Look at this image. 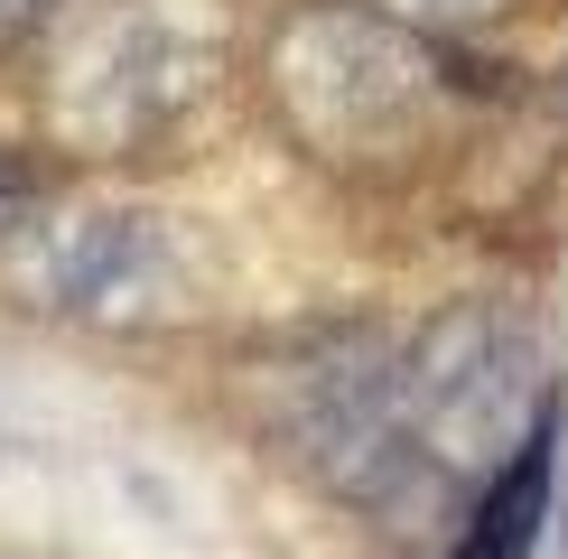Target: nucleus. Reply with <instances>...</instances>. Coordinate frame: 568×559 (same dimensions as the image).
Listing matches in <instances>:
<instances>
[{
	"mask_svg": "<svg viewBox=\"0 0 568 559\" xmlns=\"http://www.w3.org/2000/svg\"><path fill=\"white\" fill-rule=\"evenodd\" d=\"M271 93L317 159L392 169V159H419V140L438 131L447 65H438L429 29L373 10V0H326V10L280 29Z\"/></svg>",
	"mask_w": 568,
	"mask_h": 559,
	"instance_id": "f257e3e1",
	"label": "nucleus"
},
{
	"mask_svg": "<svg viewBox=\"0 0 568 559\" xmlns=\"http://www.w3.org/2000/svg\"><path fill=\"white\" fill-rule=\"evenodd\" d=\"M400 392H410V448H419V485L438 495H466L504 466L523 438L550 419V373H540V345L513 308H447L429 336L400 355Z\"/></svg>",
	"mask_w": 568,
	"mask_h": 559,
	"instance_id": "f03ea898",
	"label": "nucleus"
},
{
	"mask_svg": "<svg viewBox=\"0 0 568 559\" xmlns=\"http://www.w3.org/2000/svg\"><path fill=\"white\" fill-rule=\"evenodd\" d=\"M186 93H196V47L178 29H159L150 10H103L93 29H75V47H65L57 112L84 140L122 150V140H150Z\"/></svg>",
	"mask_w": 568,
	"mask_h": 559,
	"instance_id": "7ed1b4c3",
	"label": "nucleus"
},
{
	"mask_svg": "<svg viewBox=\"0 0 568 559\" xmlns=\"http://www.w3.org/2000/svg\"><path fill=\"white\" fill-rule=\"evenodd\" d=\"M19 280L38 289V308L65 317H140L169 289V243L140 215H65V224H29Z\"/></svg>",
	"mask_w": 568,
	"mask_h": 559,
	"instance_id": "20e7f679",
	"label": "nucleus"
},
{
	"mask_svg": "<svg viewBox=\"0 0 568 559\" xmlns=\"http://www.w3.org/2000/svg\"><path fill=\"white\" fill-rule=\"evenodd\" d=\"M540 522H550V419H540L523 448H513V457L485 476L476 522H466V541L447 550V559H531Z\"/></svg>",
	"mask_w": 568,
	"mask_h": 559,
	"instance_id": "39448f33",
	"label": "nucleus"
},
{
	"mask_svg": "<svg viewBox=\"0 0 568 559\" xmlns=\"http://www.w3.org/2000/svg\"><path fill=\"white\" fill-rule=\"evenodd\" d=\"M373 10L410 19V29H476V19H494V10H513V0H373Z\"/></svg>",
	"mask_w": 568,
	"mask_h": 559,
	"instance_id": "423d86ee",
	"label": "nucleus"
},
{
	"mask_svg": "<svg viewBox=\"0 0 568 559\" xmlns=\"http://www.w3.org/2000/svg\"><path fill=\"white\" fill-rule=\"evenodd\" d=\"M29 205H38V177L19 169L10 150H0V233H19V224H29Z\"/></svg>",
	"mask_w": 568,
	"mask_h": 559,
	"instance_id": "0eeeda50",
	"label": "nucleus"
},
{
	"mask_svg": "<svg viewBox=\"0 0 568 559\" xmlns=\"http://www.w3.org/2000/svg\"><path fill=\"white\" fill-rule=\"evenodd\" d=\"M38 10H47V0H0V38H19V29H29Z\"/></svg>",
	"mask_w": 568,
	"mask_h": 559,
	"instance_id": "6e6552de",
	"label": "nucleus"
},
{
	"mask_svg": "<svg viewBox=\"0 0 568 559\" xmlns=\"http://www.w3.org/2000/svg\"><path fill=\"white\" fill-rule=\"evenodd\" d=\"M559 559H568V495H559Z\"/></svg>",
	"mask_w": 568,
	"mask_h": 559,
	"instance_id": "1a4fd4ad",
	"label": "nucleus"
}]
</instances>
